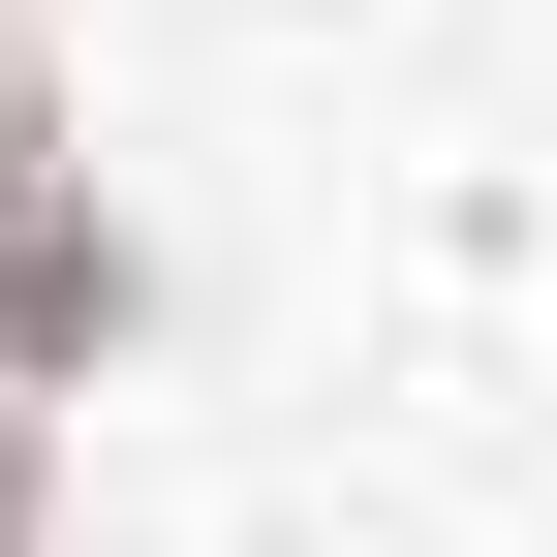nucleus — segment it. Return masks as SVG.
<instances>
[{"label": "nucleus", "instance_id": "1", "mask_svg": "<svg viewBox=\"0 0 557 557\" xmlns=\"http://www.w3.org/2000/svg\"><path fill=\"white\" fill-rule=\"evenodd\" d=\"M0 310H62V186H32V62H0Z\"/></svg>", "mask_w": 557, "mask_h": 557}]
</instances>
